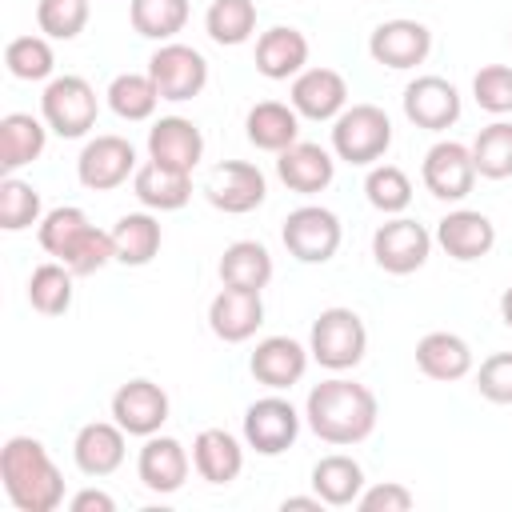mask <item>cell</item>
I'll return each instance as SVG.
<instances>
[{"label":"cell","instance_id":"6da1fadb","mask_svg":"<svg viewBox=\"0 0 512 512\" xmlns=\"http://www.w3.org/2000/svg\"><path fill=\"white\" fill-rule=\"evenodd\" d=\"M304 420L324 444L352 448L376 432L380 404H376V392L368 384L348 380V376H328L308 392Z\"/></svg>","mask_w":512,"mask_h":512},{"label":"cell","instance_id":"7a4b0ae2","mask_svg":"<svg viewBox=\"0 0 512 512\" xmlns=\"http://www.w3.org/2000/svg\"><path fill=\"white\" fill-rule=\"evenodd\" d=\"M0 480L16 512H56L64 504V476L36 436H8L0 448Z\"/></svg>","mask_w":512,"mask_h":512},{"label":"cell","instance_id":"3957f363","mask_svg":"<svg viewBox=\"0 0 512 512\" xmlns=\"http://www.w3.org/2000/svg\"><path fill=\"white\" fill-rule=\"evenodd\" d=\"M392 148V120L380 104H348L332 120V152L344 164L372 168Z\"/></svg>","mask_w":512,"mask_h":512},{"label":"cell","instance_id":"277c9868","mask_svg":"<svg viewBox=\"0 0 512 512\" xmlns=\"http://www.w3.org/2000/svg\"><path fill=\"white\" fill-rule=\"evenodd\" d=\"M308 352L320 368L328 372H348L364 360L368 352V328L360 320V312L344 308V304H332L324 308L316 320H312V332H308Z\"/></svg>","mask_w":512,"mask_h":512},{"label":"cell","instance_id":"5b68a950","mask_svg":"<svg viewBox=\"0 0 512 512\" xmlns=\"http://www.w3.org/2000/svg\"><path fill=\"white\" fill-rule=\"evenodd\" d=\"M40 116L44 124L64 136V140H80L96 128V116H100V100H96V88L84 80V76H52L44 84V96H40Z\"/></svg>","mask_w":512,"mask_h":512},{"label":"cell","instance_id":"8992f818","mask_svg":"<svg viewBox=\"0 0 512 512\" xmlns=\"http://www.w3.org/2000/svg\"><path fill=\"white\" fill-rule=\"evenodd\" d=\"M280 240L288 248L292 260L300 264H328L336 252H340V240H344V228H340V216L324 204H300L284 216V228H280Z\"/></svg>","mask_w":512,"mask_h":512},{"label":"cell","instance_id":"52a82bcc","mask_svg":"<svg viewBox=\"0 0 512 512\" xmlns=\"http://www.w3.org/2000/svg\"><path fill=\"white\" fill-rule=\"evenodd\" d=\"M436 236L412 220V216H388L376 232H372V260L376 268H384L388 276H412L428 264Z\"/></svg>","mask_w":512,"mask_h":512},{"label":"cell","instance_id":"ba28073f","mask_svg":"<svg viewBox=\"0 0 512 512\" xmlns=\"http://www.w3.org/2000/svg\"><path fill=\"white\" fill-rule=\"evenodd\" d=\"M148 76L160 88V100L184 104V100H192L208 88V60H204L200 48L168 40L148 56Z\"/></svg>","mask_w":512,"mask_h":512},{"label":"cell","instance_id":"9c48e42d","mask_svg":"<svg viewBox=\"0 0 512 512\" xmlns=\"http://www.w3.org/2000/svg\"><path fill=\"white\" fill-rule=\"evenodd\" d=\"M300 424H304V416L296 412L292 400H284L280 392L260 396L244 408V444L256 456H284L296 444Z\"/></svg>","mask_w":512,"mask_h":512},{"label":"cell","instance_id":"30bf717a","mask_svg":"<svg viewBox=\"0 0 512 512\" xmlns=\"http://www.w3.org/2000/svg\"><path fill=\"white\" fill-rule=\"evenodd\" d=\"M136 148H132V140H124V136H116V132H100V136H92L84 148H80V156H76V176H80V184L88 188V192H112V188H120V184H128L132 176H136Z\"/></svg>","mask_w":512,"mask_h":512},{"label":"cell","instance_id":"8fae6325","mask_svg":"<svg viewBox=\"0 0 512 512\" xmlns=\"http://www.w3.org/2000/svg\"><path fill=\"white\" fill-rule=\"evenodd\" d=\"M204 196L216 212L244 216V212H256L264 204L268 180L252 160H220L204 180Z\"/></svg>","mask_w":512,"mask_h":512},{"label":"cell","instance_id":"7c38bea8","mask_svg":"<svg viewBox=\"0 0 512 512\" xmlns=\"http://www.w3.org/2000/svg\"><path fill=\"white\" fill-rule=\"evenodd\" d=\"M428 52H432V28L424 20H412V16L384 20L368 36V56L392 72H408V68L424 64Z\"/></svg>","mask_w":512,"mask_h":512},{"label":"cell","instance_id":"4fadbf2b","mask_svg":"<svg viewBox=\"0 0 512 512\" xmlns=\"http://www.w3.org/2000/svg\"><path fill=\"white\" fill-rule=\"evenodd\" d=\"M420 180L436 200L460 204L472 188H476V164H472V148L460 140H436L424 152L420 164Z\"/></svg>","mask_w":512,"mask_h":512},{"label":"cell","instance_id":"5bb4252c","mask_svg":"<svg viewBox=\"0 0 512 512\" xmlns=\"http://www.w3.org/2000/svg\"><path fill=\"white\" fill-rule=\"evenodd\" d=\"M168 412H172L168 392L148 376H136V380H128V384H120L112 392V420L128 436H140V440L156 436L168 424Z\"/></svg>","mask_w":512,"mask_h":512},{"label":"cell","instance_id":"9a60e30c","mask_svg":"<svg viewBox=\"0 0 512 512\" xmlns=\"http://www.w3.org/2000/svg\"><path fill=\"white\" fill-rule=\"evenodd\" d=\"M400 100H404V116H408L416 128H424V132H444V128H452V124L460 120V112H464L456 84L444 80V76H436V72L408 80V88H404Z\"/></svg>","mask_w":512,"mask_h":512},{"label":"cell","instance_id":"2e32d148","mask_svg":"<svg viewBox=\"0 0 512 512\" xmlns=\"http://www.w3.org/2000/svg\"><path fill=\"white\" fill-rule=\"evenodd\" d=\"M308 360H312L308 344H300L292 336H264L248 356V372L256 376V384H264L272 392H288L292 384L304 380Z\"/></svg>","mask_w":512,"mask_h":512},{"label":"cell","instance_id":"e0dca14e","mask_svg":"<svg viewBox=\"0 0 512 512\" xmlns=\"http://www.w3.org/2000/svg\"><path fill=\"white\" fill-rule=\"evenodd\" d=\"M188 472H192V456L176 436H160V432L144 436V448L136 456V476H140V484L148 492L172 496V492L184 488Z\"/></svg>","mask_w":512,"mask_h":512},{"label":"cell","instance_id":"ac0fdd59","mask_svg":"<svg viewBox=\"0 0 512 512\" xmlns=\"http://www.w3.org/2000/svg\"><path fill=\"white\" fill-rule=\"evenodd\" d=\"M288 104L300 112V120H336L348 108V80L336 68H304L292 88Z\"/></svg>","mask_w":512,"mask_h":512},{"label":"cell","instance_id":"d6986e66","mask_svg":"<svg viewBox=\"0 0 512 512\" xmlns=\"http://www.w3.org/2000/svg\"><path fill=\"white\" fill-rule=\"evenodd\" d=\"M264 324V300L260 292H244V288H220L208 304V328L216 340L224 344H244L260 332Z\"/></svg>","mask_w":512,"mask_h":512},{"label":"cell","instance_id":"ffe728a7","mask_svg":"<svg viewBox=\"0 0 512 512\" xmlns=\"http://www.w3.org/2000/svg\"><path fill=\"white\" fill-rule=\"evenodd\" d=\"M128 456V432L116 420H88L72 440V460L84 476H112Z\"/></svg>","mask_w":512,"mask_h":512},{"label":"cell","instance_id":"44dd1931","mask_svg":"<svg viewBox=\"0 0 512 512\" xmlns=\"http://www.w3.org/2000/svg\"><path fill=\"white\" fill-rule=\"evenodd\" d=\"M436 244L460 260V264H472V260H484L492 248H496V224L480 212V208H452L440 224H436Z\"/></svg>","mask_w":512,"mask_h":512},{"label":"cell","instance_id":"7402d4cb","mask_svg":"<svg viewBox=\"0 0 512 512\" xmlns=\"http://www.w3.org/2000/svg\"><path fill=\"white\" fill-rule=\"evenodd\" d=\"M276 176L284 180L288 192L316 196L336 180V152H328L312 140H296L292 148H284L276 156Z\"/></svg>","mask_w":512,"mask_h":512},{"label":"cell","instance_id":"603a6c76","mask_svg":"<svg viewBox=\"0 0 512 512\" xmlns=\"http://www.w3.org/2000/svg\"><path fill=\"white\" fill-rule=\"evenodd\" d=\"M148 160L192 172L204 160V132L188 116H160L148 128Z\"/></svg>","mask_w":512,"mask_h":512},{"label":"cell","instance_id":"cb8c5ba5","mask_svg":"<svg viewBox=\"0 0 512 512\" xmlns=\"http://www.w3.org/2000/svg\"><path fill=\"white\" fill-rule=\"evenodd\" d=\"M308 68V36L292 24H272L256 36V72L264 80H296Z\"/></svg>","mask_w":512,"mask_h":512},{"label":"cell","instance_id":"d4e9b609","mask_svg":"<svg viewBox=\"0 0 512 512\" xmlns=\"http://www.w3.org/2000/svg\"><path fill=\"white\" fill-rule=\"evenodd\" d=\"M244 448L232 432L224 428H200L196 440H192V468L200 480L208 484H232L240 472H244Z\"/></svg>","mask_w":512,"mask_h":512},{"label":"cell","instance_id":"484cf974","mask_svg":"<svg viewBox=\"0 0 512 512\" xmlns=\"http://www.w3.org/2000/svg\"><path fill=\"white\" fill-rule=\"evenodd\" d=\"M472 344L456 332H424L416 340V368L428 376V380H440V384H452V380H464L472 372Z\"/></svg>","mask_w":512,"mask_h":512},{"label":"cell","instance_id":"4316f807","mask_svg":"<svg viewBox=\"0 0 512 512\" xmlns=\"http://www.w3.org/2000/svg\"><path fill=\"white\" fill-rule=\"evenodd\" d=\"M244 136L252 148L280 156L284 148H292L300 140V112L292 104H280V100H260L244 116Z\"/></svg>","mask_w":512,"mask_h":512},{"label":"cell","instance_id":"83f0119b","mask_svg":"<svg viewBox=\"0 0 512 512\" xmlns=\"http://www.w3.org/2000/svg\"><path fill=\"white\" fill-rule=\"evenodd\" d=\"M48 124L44 116H32V112H8L0 120V168L8 176H16L20 168H28L32 160L44 156V144H48Z\"/></svg>","mask_w":512,"mask_h":512},{"label":"cell","instance_id":"f1b7e54d","mask_svg":"<svg viewBox=\"0 0 512 512\" xmlns=\"http://www.w3.org/2000/svg\"><path fill=\"white\" fill-rule=\"evenodd\" d=\"M132 192L148 212H180L192 200V172L168 168V164H140L132 176Z\"/></svg>","mask_w":512,"mask_h":512},{"label":"cell","instance_id":"f546056e","mask_svg":"<svg viewBox=\"0 0 512 512\" xmlns=\"http://www.w3.org/2000/svg\"><path fill=\"white\" fill-rule=\"evenodd\" d=\"M220 272V284L228 288H244V292H264L272 284V252L260 244V240H232L216 264Z\"/></svg>","mask_w":512,"mask_h":512},{"label":"cell","instance_id":"4dcf8cb0","mask_svg":"<svg viewBox=\"0 0 512 512\" xmlns=\"http://www.w3.org/2000/svg\"><path fill=\"white\" fill-rule=\"evenodd\" d=\"M312 492L328 504V508H348L360 500L364 492V468L360 460L344 456V452H328L312 464Z\"/></svg>","mask_w":512,"mask_h":512},{"label":"cell","instance_id":"1f68e13d","mask_svg":"<svg viewBox=\"0 0 512 512\" xmlns=\"http://www.w3.org/2000/svg\"><path fill=\"white\" fill-rule=\"evenodd\" d=\"M112 244H116V264L124 268H144L156 260L160 244H164V232H160V220L152 212H124L116 224H112Z\"/></svg>","mask_w":512,"mask_h":512},{"label":"cell","instance_id":"d6a6232c","mask_svg":"<svg viewBox=\"0 0 512 512\" xmlns=\"http://www.w3.org/2000/svg\"><path fill=\"white\" fill-rule=\"evenodd\" d=\"M108 108L128 120V124H140V120H152L156 116V104H160V88L152 84L148 72H120L112 76L108 84Z\"/></svg>","mask_w":512,"mask_h":512},{"label":"cell","instance_id":"836d02e7","mask_svg":"<svg viewBox=\"0 0 512 512\" xmlns=\"http://www.w3.org/2000/svg\"><path fill=\"white\" fill-rule=\"evenodd\" d=\"M204 32L220 48H240L256 32V0H212L204 12Z\"/></svg>","mask_w":512,"mask_h":512},{"label":"cell","instance_id":"e575fe53","mask_svg":"<svg viewBox=\"0 0 512 512\" xmlns=\"http://www.w3.org/2000/svg\"><path fill=\"white\" fill-rule=\"evenodd\" d=\"M188 12H192L188 0H132L128 4L132 32L144 40H160V44H168V40H176V32H184Z\"/></svg>","mask_w":512,"mask_h":512},{"label":"cell","instance_id":"d590c367","mask_svg":"<svg viewBox=\"0 0 512 512\" xmlns=\"http://www.w3.org/2000/svg\"><path fill=\"white\" fill-rule=\"evenodd\" d=\"M72 268L60 264V260H48V264H36L32 276H28V304L40 312V316H64L72 308Z\"/></svg>","mask_w":512,"mask_h":512},{"label":"cell","instance_id":"8d00e7d4","mask_svg":"<svg viewBox=\"0 0 512 512\" xmlns=\"http://www.w3.org/2000/svg\"><path fill=\"white\" fill-rule=\"evenodd\" d=\"M468 148H472L476 176H484V180H508L512 176V124L508 120H492L488 128H480Z\"/></svg>","mask_w":512,"mask_h":512},{"label":"cell","instance_id":"74e56055","mask_svg":"<svg viewBox=\"0 0 512 512\" xmlns=\"http://www.w3.org/2000/svg\"><path fill=\"white\" fill-rule=\"evenodd\" d=\"M88 228H92V220H88L84 208L60 204V208H48V212H44V220H40V228H36V240H40V248H44L48 256L64 260Z\"/></svg>","mask_w":512,"mask_h":512},{"label":"cell","instance_id":"f35d334b","mask_svg":"<svg viewBox=\"0 0 512 512\" xmlns=\"http://www.w3.org/2000/svg\"><path fill=\"white\" fill-rule=\"evenodd\" d=\"M364 196L376 212L384 216H404L408 204H412V180L404 168L396 164H372L368 176H364Z\"/></svg>","mask_w":512,"mask_h":512},{"label":"cell","instance_id":"ab89813d","mask_svg":"<svg viewBox=\"0 0 512 512\" xmlns=\"http://www.w3.org/2000/svg\"><path fill=\"white\" fill-rule=\"evenodd\" d=\"M40 220H44L40 192L20 176H4L0 180V228L4 232H24Z\"/></svg>","mask_w":512,"mask_h":512},{"label":"cell","instance_id":"60d3db41","mask_svg":"<svg viewBox=\"0 0 512 512\" xmlns=\"http://www.w3.org/2000/svg\"><path fill=\"white\" fill-rule=\"evenodd\" d=\"M4 64L16 80H48L56 68V52L48 36H16L4 48Z\"/></svg>","mask_w":512,"mask_h":512},{"label":"cell","instance_id":"b9f144b4","mask_svg":"<svg viewBox=\"0 0 512 512\" xmlns=\"http://www.w3.org/2000/svg\"><path fill=\"white\" fill-rule=\"evenodd\" d=\"M92 0H36V24L48 40H76L88 28Z\"/></svg>","mask_w":512,"mask_h":512},{"label":"cell","instance_id":"7bdbcfd3","mask_svg":"<svg viewBox=\"0 0 512 512\" xmlns=\"http://www.w3.org/2000/svg\"><path fill=\"white\" fill-rule=\"evenodd\" d=\"M112 260H116L112 228L104 232V228H96V224H92L60 264H68V268H72V276H96V272H100V268H108Z\"/></svg>","mask_w":512,"mask_h":512},{"label":"cell","instance_id":"ee69618b","mask_svg":"<svg viewBox=\"0 0 512 512\" xmlns=\"http://www.w3.org/2000/svg\"><path fill=\"white\" fill-rule=\"evenodd\" d=\"M472 96L484 112L492 116H508L512 112V68L508 64H484L472 76Z\"/></svg>","mask_w":512,"mask_h":512},{"label":"cell","instance_id":"f6af8a7d","mask_svg":"<svg viewBox=\"0 0 512 512\" xmlns=\"http://www.w3.org/2000/svg\"><path fill=\"white\" fill-rule=\"evenodd\" d=\"M476 392L492 404H512V352H492L476 368Z\"/></svg>","mask_w":512,"mask_h":512},{"label":"cell","instance_id":"bcb514c9","mask_svg":"<svg viewBox=\"0 0 512 512\" xmlns=\"http://www.w3.org/2000/svg\"><path fill=\"white\" fill-rule=\"evenodd\" d=\"M416 504L412 488H404L400 480H380V484H364L356 508L360 512H408Z\"/></svg>","mask_w":512,"mask_h":512},{"label":"cell","instance_id":"7dc6e473","mask_svg":"<svg viewBox=\"0 0 512 512\" xmlns=\"http://www.w3.org/2000/svg\"><path fill=\"white\" fill-rule=\"evenodd\" d=\"M68 508H72V512H116V500H112L108 492H100V488H80V492L68 500Z\"/></svg>","mask_w":512,"mask_h":512},{"label":"cell","instance_id":"c3c4849f","mask_svg":"<svg viewBox=\"0 0 512 512\" xmlns=\"http://www.w3.org/2000/svg\"><path fill=\"white\" fill-rule=\"evenodd\" d=\"M280 508H284V512H296V508H304V512H320V508H328V504L312 492V496H284Z\"/></svg>","mask_w":512,"mask_h":512},{"label":"cell","instance_id":"681fc988","mask_svg":"<svg viewBox=\"0 0 512 512\" xmlns=\"http://www.w3.org/2000/svg\"><path fill=\"white\" fill-rule=\"evenodd\" d=\"M500 320H504V324L512 328V284H508V288L500 292Z\"/></svg>","mask_w":512,"mask_h":512},{"label":"cell","instance_id":"f907efd6","mask_svg":"<svg viewBox=\"0 0 512 512\" xmlns=\"http://www.w3.org/2000/svg\"><path fill=\"white\" fill-rule=\"evenodd\" d=\"M508 36H512V32H508Z\"/></svg>","mask_w":512,"mask_h":512}]
</instances>
